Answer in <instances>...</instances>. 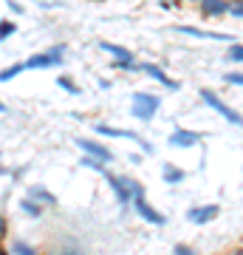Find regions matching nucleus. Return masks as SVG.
I'll use <instances>...</instances> for the list:
<instances>
[{
    "label": "nucleus",
    "instance_id": "1",
    "mask_svg": "<svg viewBox=\"0 0 243 255\" xmlns=\"http://www.w3.org/2000/svg\"><path fill=\"white\" fill-rule=\"evenodd\" d=\"M105 179H108L110 190L116 193V201L119 207L125 210L130 207V201L139 199V196H144V187L139 182H133V179H127V176H113V173H105Z\"/></svg>",
    "mask_w": 243,
    "mask_h": 255
},
{
    "label": "nucleus",
    "instance_id": "2",
    "mask_svg": "<svg viewBox=\"0 0 243 255\" xmlns=\"http://www.w3.org/2000/svg\"><path fill=\"white\" fill-rule=\"evenodd\" d=\"M162 108V100L156 94H147V91H136L133 94V108H130V117L142 119V122H150L156 117V111Z\"/></svg>",
    "mask_w": 243,
    "mask_h": 255
},
{
    "label": "nucleus",
    "instance_id": "3",
    "mask_svg": "<svg viewBox=\"0 0 243 255\" xmlns=\"http://www.w3.org/2000/svg\"><path fill=\"white\" fill-rule=\"evenodd\" d=\"M201 100L207 102V105H209L212 111H218V114H221V117L226 119V122H232V125H243V117H241V114H238V111H235L232 105H226V102L221 100V97H218V94L212 91V88H201Z\"/></svg>",
    "mask_w": 243,
    "mask_h": 255
},
{
    "label": "nucleus",
    "instance_id": "4",
    "mask_svg": "<svg viewBox=\"0 0 243 255\" xmlns=\"http://www.w3.org/2000/svg\"><path fill=\"white\" fill-rule=\"evenodd\" d=\"M63 54H65V46L48 48L45 54H31L26 60V68H28V71H34V68H54V65L63 63Z\"/></svg>",
    "mask_w": 243,
    "mask_h": 255
},
{
    "label": "nucleus",
    "instance_id": "5",
    "mask_svg": "<svg viewBox=\"0 0 243 255\" xmlns=\"http://www.w3.org/2000/svg\"><path fill=\"white\" fill-rule=\"evenodd\" d=\"M96 130H99L102 136H116V139H133L136 145L139 147H144V153H153V145H150V142H144L142 136H139V133H136V130H127V128H113V125H99V122H96Z\"/></svg>",
    "mask_w": 243,
    "mask_h": 255
},
{
    "label": "nucleus",
    "instance_id": "6",
    "mask_svg": "<svg viewBox=\"0 0 243 255\" xmlns=\"http://www.w3.org/2000/svg\"><path fill=\"white\" fill-rule=\"evenodd\" d=\"M139 71H144L147 77H153L156 82H162L164 88H170V91H178L181 85H178V80H172V77H167V71L164 68H159L156 63H142L139 65Z\"/></svg>",
    "mask_w": 243,
    "mask_h": 255
},
{
    "label": "nucleus",
    "instance_id": "7",
    "mask_svg": "<svg viewBox=\"0 0 243 255\" xmlns=\"http://www.w3.org/2000/svg\"><path fill=\"white\" fill-rule=\"evenodd\" d=\"M221 207L218 204H201V207H189L187 210V221L192 224H209L212 219H218Z\"/></svg>",
    "mask_w": 243,
    "mask_h": 255
},
{
    "label": "nucleus",
    "instance_id": "8",
    "mask_svg": "<svg viewBox=\"0 0 243 255\" xmlns=\"http://www.w3.org/2000/svg\"><path fill=\"white\" fill-rule=\"evenodd\" d=\"M133 201H136V213H139V216H142L144 221H150V224H156V227H162L164 221H167V219L162 216V213H159V210H156L153 204H150V201L144 199V196H139V199H133Z\"/></svg>",
    "mask_w": 243,
    "mask_h": 255
},
{
    "label": "nucleus",
    "instance_id": "9",
    "mask_svg": "<svg viewBox=\"0 0 243 255\" xmlns=\"http://www.w3.org/2000/svg\"><path fill=\"white\" fill-rule=\"evenodd\" d=\"M201 133H195V130H187V128H175L170 133V145L175 147H192V145H198L201 142Z\"/></svg>",
    "mask_w": 243,
    "mask_h": 255
},
{
    "label": "nucleus",
    "instance_id": "10",
    "mask_svg": "<svg viewBox=\"0 0 243 255\" xmlns=\"http://www.w3.org/2000/svg\"><path fill=\"white\" fill-rule=\"evenodd\" d=\"M77 145L82 147V150H85V153H90V156H96V159H99V162H113V153H110L108 147L105 145H99V142H93V139H77Z\"/></svg>",
    "mask_w": 243,
    "mask_h": 255
},
{
    "label": "nucleus",
    "instance_id": "11",
    "mask_svg": "<svg viewBox=\"0 0 243 255\" xmlns=\"http://www.w3.org/2000/svg\"><path fill=\"white\" fill-rule=\"evenodd\" d=\"M175 31H181V34H192V37H201V40H232L229 34H224V31H204V28H195V26H175Z\"/></svg>",
    "mask_w": 243,
    "mask_h": 255
},
{
    "label": "nucleus",
    "instance_id": "12",
    "mask_svg": "<svg viewBox=\"0 0 243 255\" xmlns=\"http://www.w3.org/2000/svg\"><path fill=\"white\" fill-rule=\"evenodd\" d=\"M201 11H204L207 17L229 14V0H201Z\"/></svg>",
    "mask_w": 243,
    "mask_h": 255
},
{
    "label": "nucleus",
    "instance_id": "13",
    "mask_svg": "<svg viewBox=\"0 0 243 255\" xmlns=\"http://www.w3.org/2000/svg\"><path fill=\"white\" fill-rule=\"evenodd\" d=\"M162 176H164V182L167 184H181L184 179H187V170H181V167H175V164H164V170H162Z\"/></svg>",
    "mask_w": 243,
    "mask_h": 255
},
{
    "label": "nucleus",
    "instance_id": "14",
    "mask_svg": "<svg viewBox=\"0 0 243 255\" xmlns=\"http://www.w3.org/2000/svg\"><path fill=\"white\" fill-rule=\"evenodd\" d=\"M20 207H23V213H26V216H31V219L43 216V207H40V204H37V199H31V196L20 201Z\"/></svg>",
    "mask_w": 243,
    "mask_h": 255
},
{
    "label": "nucleus",
    "instance_id": "15",
    "mask_svg": "<svg viewBox=\"0 0 243 255\" xmlns=\"http://www.w3.org/2000/svg\"><path fill=\"white\" fill-rule=\"evenodd\" d=\"M26 71V63H14V65H9V68H3L0 71V82H9V80H14L17 74H23Z\"/></svg>",
    "mask_w": 243,
    "mask_h": 255
},
{
    "label": "nucleus",
    "instance_id": "16",
    "mask_svg": "<svg viewBox=\"0 0 243 255\" xmlns=\"http://www.w3.org/2000/svg\"><path fill=\"white\" fill-rule=\"evenodd\" d=\"M28 196H31V199H37V201H45V204H57L54 193H48L45 187H31V190H28Z\"/></svg>",
    "mask_w": 243,
    "mask_h": 255
},
{
    "label": "nucleus",
    "instance_id": "17",
    "mask_svg": "<svg viewBox=\"0 0 243 255\" xmlns=\"http://www.w3.org/2000/svg\"><path fill=\"white\" fill-rule=\"evenodd\" d=\"M57 85H60L63 91L74 94V97H77V94H82V91H80V85H77L74 80H68V77H57Z\"/></svg>",
    "mask_w": 243,
    "mask_h": 255
},
{
    "label": "nucleus",
    "instance_id": "18",
    "mask_svg": "<svg viewBox=\"0 0 243 255\" xmlns=\"http://www.w3.org/2000/svg\"><path fill=\"white\" fill-rule=\"evenodd\" d=\"M14 31H17V23H14V20H0V40H6V37H11L14 34Z\"/></svg>",
    "mask_w": 243,
    "mask_h": 255
},
{
    "label": "nucleus",
    "instance_id": "19",
    "mask_svg": "<svg viewBox=\"0 0 243 255\" xmlns=\"http://www.w3.org/2000/svg\"><path fill=\"white\" fill-rule=\"evenodd\" d=\"M9 250H11V253H17V255H31V253H34V247L26 244V241H14Z\"/></svg>",
    "mask_w": 243,
    "mask_h": 255
},
{
    "label": "nucleus",
    "instance_id": "20",
    "mask_svg": "<svg viewBox=\"0 0 243 255\" xmlns=\"http://www.w3.org/2000/svg\"><path fill=\"white\" fill-rule=\"evenodd\" d=\"M226 57H229L232 63H243V46L241 43H232V48L226 51Z\"/></svg>",
    "mask_w": 243,
    "mask_h": 255
},
{
    "label": "nucleus",
    "instance_id": "21",
    "mask_svg": "<svg viewBox=\"0 0 243 255\" xmlns=\"http://www.w3.org/2000/svg\"><path fill=\"white\" fill-rule=\"evenodd\" d=\"M229 14H232V17H243V0H238V3H229Z\"/></svg>",
    "mask_w": 243,
    "mask_h": 255
},
{
    "label": "nucleus",
    "instance_id": "22",
    "mask_svg": "<svg viewBox=\"0 0 243 255\" xmlns=\"http://www.w3.org/2000/svg\"><path fill=\"white\" fill-rule=\"evenodd\" d=\"M224 80L229 85H243V74H224Z\"/></svg>",
    "mask_w": 243,
    "mask_h": 255
},
{
    "label": "nucleus",
    "instance_id": "23",
    "mask_svg": "<svg viewBox=\"0 0 243 255\" xmlns=\"http://www.w3.org/2000/svg\"><path fill=\"white\" fill-rule=\"evenodd\" d=\"M175 255H189L192 253V247H187V244H175V250H172Z\"/></svg>",
    "mask_w": 243,
    "mask_h": 255
},
{
    "label": "nucleus",
    "instance_id": "24",
    "mask_svg": "<svg viewBox=\"0 0 243 255\" xmlns=\"http://www.w3.org/2000/svg\"><path fill=\"white\" fill-rule=\"evenodd\" d=\"M0 236H6V219L0 216Z\"/></svg>",
    "mask_w": 243,
    "mask_h": 255
},
{
    "label": "nucleus",
    "instance_id": "25",
    "mask_svg": "<svg viewBox=\"0 0 243 255\" xmlns=\"http://www.w3.org/2000/svg\"><path fill=\"white\" fill-rule=\"evenodd\" d=\"M162 6H164V9H170V6H172V0H162Z\"/></svg>",
    "mask_w": 243,
    "mask_h": 255
},
{
    "label": "nucleus",
    "instance_id": "26",
    "mask_svg": "<svg viewBox=\"0 0 243 255\" xmlns=\"http://www.w3.org/2000/svg\"><path fill=\"white\" fill-rule=\"evenodd\" d=\"M0 114H6V102H0Z\"/></svg>",
    "mask_w": 243,
    "mask_h": 255
},
{
    "label": "nucleus",
    "instance_id": "27",
    "mask_svg": "<svg viewBox=\"0 0 243 255\" xmlns=\"http://www.w3.org/2000/svg\"><path fill=\"white\" fill-rule=\"evenodd\" d=\"M0 253H3V247H0Z\"/></svg>",
    "mask_w": 243,
    "mask_h": 255
}]
</instances>
